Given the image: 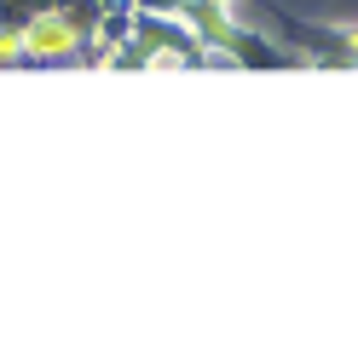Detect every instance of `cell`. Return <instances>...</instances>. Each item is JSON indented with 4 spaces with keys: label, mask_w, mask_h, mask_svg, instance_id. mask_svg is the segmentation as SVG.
I'll return each instance as SVG.
<instances>
[{
    "label": "cell",
    "mask_w": 358,
    "mask_h": 346,
    "mask_svg": "<svg viewBox=\"0 0 358 346\" xmlns=\"http://www.w3.org/2000/svg\"><path fill=\"white\" fill-rule=\"evenodd\" d=\"M231 52H237V64H249V69H266V64H289L272 41H260V35H249V29H237L231 35Z\"/></svg>",
    "instance_id": "cell-3"
},
{
    "label": "cell",
    "mask_w": 358,
    "mask_h": 346,
    "mask_svg": "<svg viewBox=\"0 0 358 346\" xmlns=\"http://www.w3.org/2000/svg\"><path fill=\"white\" fill-rule=\"evenodd\" d=\"M41 6H52V0H0V29H12V35H24V23L41 12Z\"/></svg>",
    "instance_id": "cell-5"
},
{
    "label": "cell",
    "mask_w": 358,
    "mask_h": 346,
    "mask_svg": "<svg viewBox=\"0 0 358 346\" xmlns=\"http://www.w3.org/2000/svg\"><path fill=\"white\" fill-rule=\"evenodd\" d=\"M341 41H347V52L358 58V29H341Z\"/></svg>",
    "instance_id": "cell-6"
},
{
    "label": "cell",
    "mask_w": 358,
    "mask_h": 346,
    "mask_svg": "<svg viewBox=\"0 0 358 346\" xmlns=\"http://www.w3.org/2000/svg\"><path fill=\"white\" fill-rule=\"evenodd\" d=\"M52 6L64 12V23H70L81 41L93 35V29H99V17H104V0H52Z\"/></svg>",
    "instance_id": "cell-4"
},
{
    "label": "cell",
    "mask_w": 358,
    "mask_h": 346,
    "mask_svg": "<svg viewBox=\"0 0 358 346\" xmlns=\"http://www.w3.org/2000/svg\"><path fill=\"white\" fill-rule=\"evenodd\" d=\"M104 6H110V0H104Z\"/></svg>",
    "instance_id": "cell-8"
},
{
    "label": "cell",
    "mask_w": 358,
    "mask_h": 346,
    "mask_svg": "<svg viewBox=\"0 0 358 346\" xmlns=\"http://www.w3.org/2000/svg\"><path fill=\"white\" fill-rule=\"evenodd\" d=\"M179 17L191 23V35L203 41V46H231V35L243 29L237 12L226 6V0H185V6H179Z\"/></svg>",
    "instance_id": "cell-2"
},
{
    "label": "cell",
    "mask_w": 358,
    "mask_h": 346,
    "mask_svg": "<svg viewBox=\"0 0 358 346\" xmlns=\"http://www.w3.org/2000/svg\"><path fill=\"white\" fill-rule=\"evenodd\" d=\"M226 6H237V0H226Z\"/></svg>",
    "instance_id": "cell-7"
},
{
    "label": "cell",
    "mask_w": 358,
    "mask_h": 346,
    "mask_svg": "<svg viewBox=\"0 0 358 346\" xmlns=\"http://www.w3.org/2000/svg\"><path fill=\"white\" fill-rule=\"evenodd\" d=\"M24 46L35 52V64H58V58H70L76 46H81V35L64 23L58 6H41V12L24 23Z\"/></svg>",
    "instance_id": "cell-1"
}]
</instances>
